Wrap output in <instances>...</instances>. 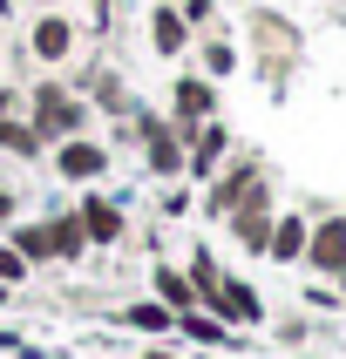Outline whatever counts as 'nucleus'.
<instances>
[{
    "label": "nucleus",
    "instance_id": "f257e3e1",
    "mask_svg": "<svg viewBox=\"0 0 346 359\" xmlns=\"http://www.w3.org/2000/svg\"><path fill=\"white\" fill-rule=\"evenodd\" d=\"M20 116H27V129H34L48 149L95 129V109H88V95L68 88V75H34L27 88H20Z\"/></svg>",
    "mask_w": 346,
    "mask_h": 359
},
{
    "label": "nucleus",
    "instance_id": "f03ea898",
    "mask_svg": "<svg viewBox=\"0 0 346 359\" xmlns=\"http://www.w3.org/2000/svg\"><path fill=\"white\" fill-rule=\"evenodd\" d=\"M238 48L251 55L258 81H272V88H285V81H292V68H299V55H305L299 27H292L279 7H251V20H244V41H238Z\"/></svg>",
    "mask_w": 346,
    "mask_h": 359
},
{
    "label": "nucleus",
    "instance_id": "7ed1b4c3",
    "mask_svg": "<svg viewBox=\"0 0 346 359\" xmlns=\"http://www.w3.org/2000/svg\"><path fill=\"white\" fill-rule=\"evenodd\" d=\"M129 129H136V170H142V183H177L183 177V142H190V129L170 122V109H149V102H136Z\"/></svg>",
    "mask_w": 346,
    "mask_h": 359
},
{
    "label": "nucleus",
    "instance_id": "20e7f679",
    "mask_svg": "<svg viewBox=\"0 0 346 359\" xmlns=\"http://www.w3.org/2000/svg\"><path fill=\"white\" fill-rule=\"evenodd\" d=\"M20 55H27L34 75H61V68L81 55V20L68 14V7H34L27 27H20Z\"/></svg>",
    "mask_w": 346,
    "mask_h": 359
},
{
    "label": "nucleus",
    "instance_id": "39448f33",
    "mask_svg": "<svg viewBox=\"0 0 346 359\" xmlns=\"http://www.w3.org/2000/svg\"><path fill=\"white\" fill-rule=\"evenodd\" d=\"M75 217H81V238H88V251L95 258H116L122 244H129V231H136V210H129V197L122 190H75Z\"/></svg>",
    "mask_w": 346,
    "mask_h": 359
},
{
    "label": "nucleus",
    "instance_id": "423d86ee",
    "mask_svg": "<svg viewBox=\"0 0 346 359\" xmlns=\"http://www.w3.org/2000/svg\"><path fill=\"white\" fill-rule=\"evenodd\" d=\"M258 177H272V170H265V149L238 142V149L224 156V170H218V177H211V183L197 190V217H204V224H224V217H231V210L244 203V190H251Z\"/></svg>",
    "mask_w": 346,
    "mask_h": 359
},
{
    "label": "nucleus",
    "instance_id": "0eeeda50",
    "mask_svg": "<svg viewBox=\"0 0 346 359\" xmlns=\"http://www.w3.org/2000/svg\"><path fill=\"white\" fill-rule=\"evenodd\" d=\"M55 183H68V190H102V183L116 177V149L88 129V136H68V142H55L48 149V163H41Z\"/></svg>",
    "mask_w": 346,
    "mask_h": 359
},
{
    "label": "nucleus",
    "instance_id": "6e6552de",
    "mask_svg": "<svg viewBox=\"0 0 346 359\" xmlns=\"http://www.w3.org/2000/svg\"><path fill=\"white\" fill-rule=\"evenodd\" d=\"M272 217H279V183L258 177L251 190H244V203L224 217V231H231V244H238V258L265 264V231H272Z\"/></svg>",
    "mask_w": 346,
    "mask_h": 359
},
{
    "label": "nucleus",
    "instance_id": "1a4fd4ad",
    "mask_svg": "<svg viewBox=\"0 0 346 359\" xmlns=\"http://www.w3.org/2000/svg\"><path fill=\"white\" fill-rule=\"evenodd\" d=\"M197 305L211 312V319H224L231 332H265V325H272V319H265V299H258V285L244 278V271H224V278L211 285V292H204Z\"/></svg>",
    "mask_w": 346,
    "mask_h": 359
},
{
    "label": "nucleus",
    "instance_id": "9d476101",
    "mask_svg": "<svg viewBox=\"0 0 346 359\" xmlns=\"http://www.w3.org/2000/svg\"><path fill=\"white\" fill-rule=\"evenodd\" d=\"M163 109H170V122H183V129H197V122L224 116V81L197 75V68L183 61L177 75H170V88H163Z\"/></svg>",
    "mask_w": 346,
    "mask_h": 359
},
{
    "label": "nucleus",
    "instance_id": "9b49d317",
    "mask_svg": "<svg viewBox=\"0 0 346 359\" xmlns=\"http://www.w3.org/2000/svg\"><path fill=\"white\" fill-rule=\"evenodd\" d=\"M231 149H238V129H231L224 116L197 122V129H190V142H183V183H190V190H204V183L224 170V156H231Z\"/></svg>",
    "mask_w": 346,
    "mask_h": 359
},
{
    "label": "nucleus",
    "instance_id": "f8f14e48",
    "mask_svg": "<svg viewBox=\"0 0 346 359\" xmlns=\"http://www.w3.org/2000/svg\"><path fill=\"white\" fill-rule=\"evenodd\" d=\"M142 41H149V55H157V61L183 68V61H190V41H197V27L177 14V0H149V7H142Z\"/></svg>",
    "mask_w": 346,
    "mask_h": 359
},
{
    "label": "nucleus",
    "instance_id": "ddd939ff",
    "mask_svg": "<svg viewBox=\"0 0 346 359\" xmlns=\"http://www.w3.org/2000/svg\"><path fill=\"white\" fill-rule=\"evenodd\" d=\"M305 238H312V210H285L265 231V271H305Z\"/></svg>",
    "mask_w": 346,
    "mask_h": 359
},
{
    "label": "nucleus",
    "instance_id": "4468645a",
    "mask_svg": "<svg viewBox=\"0 0 346 359\" xmlns=\"http://www.w3.org/2000/svg\"><path fill=\"white\" fill-rule=\"evenodd\" d=\"M340 264H346V210H312L305 278H340Z\"/></svg>",
    "mask_w": 346,
    "mask_h": 359
},
{
    "label": "nucleus",
    "instance_id": "2eb2a0df",
    "mask_svg": "<svg viewBox=\"0 0 346 359\" xmlns=\"http://www.w3.org/2000/svg\"><path fill=\"white\" fill-rule=\"evenodd\" d=\"M41 224H48V251H55V271H81V264L95 258V251H88V238H81L75 203H48V210H41Z\"/></svg>",
    "mask_w": 346,
    "mask_h": 359
},
{
    "label": "nucleus",
    "instance_id": "dca6fc26",
    "mask_svg": "<svg viewBox=\"0 0 346 359\" xmlns=\"http://www.w3.org/2000/svg\"><path fill=\"white\" fill-rule=\"evenodd\" d=\"M109 325H116V332H136V339H170V332H177V312L157 305L149 292H136V299L109 305Z\"/></svg>",
    "mask_w": 346,
    "mask_h": 359
},
{
    "label": "nucleus",
    "instance_id": "f3484780",
    "mask_svg": "<svg viewBox=\"0 0 346 359\" xmlns=\"http://www.w3.org/2000/svg\"><path fill=\"white\" fill-rule=\"evenodd\" d=\"M170 339H177L183 353H238L244 332H231V325L211 319L204 305H190V312H177V332H170Z\"/></svg>",
    "mask_w": 346,
    "mask_h": 359
},
{
    "label": "nucleus",
    "instance_id": "a211bd4d",
    "mask_svg": "<svg viewBox=\"0 0 346 359\" xmlns=\"http://www.w3.org/2000/svg\"><path fill=\"white\" fill-rule=\"evenodd\" d=\"M142 292H149L157 305H170V312H190V305H197V285L183 278V264H177V258H163V251L142 264Z\"/></svg>",
    "mask_w": 346,
    "mask_h": 359
},
{
    "label": "nucleus",
    "instance_id": "6ab92c4d",
    "mask_svg": "<svg viewBox=\"0 0 346 359\" xmlns=\"http://www.w3.org/2000/svg\"><path fill=\"white\" fill-rule=\"evenodd\" d=\"M190 68H197V75H211V81H231V75L244 68V48L224 34V27H204V34L190 41Z\"/></svg>",
    "mask_w": 346,
    "mask_h": 359
},
{
    "label": "nucleus",
    "instance_id": "aec40b11",
    "mask_svg": "<svg viewBox=\"0 0 346 359\" xmlns=\"http://www.w3.org/2000/svg\"><path fill=\"white\" fill-rule=\"evenodd\" d=\"M0 238L14 244V251H20V258H27V264H34V278H55V251H48V224H41L34 210H20V217L7 224Z\"/></svg>",
    "mask_w": 346,
    "mask_h": 359
},
{
    "label": "nucleus",
    "instance_id": "412c9836",
    "mask_svg": "<svg viewBox=\"0 0 346 359\" xmlns=\"http://www.w3.org/2000/svg\"><path fill=\"white\" fill-rule=\"evenodd\" d=\"M0 163H48V142L27 129V116H0Z\"/></svg>",
    "mask_w": 346,
    "mask_h": 359
},
{
    "label": "nucleus",
    "instance_id": "4be33fe9",
    "mask_svg": "<svg viewBox=\"0 0 346 359\" xmlns=\"http://www.w3.org/2000/svg\"><path fill=\"white\" fill-rule=\"evenodd\" d=\"M149 197H157V224H183V217H197V190L190 183H149Z\"/></svg>",
    "mask_w": 346,
    "mask_h": 359
},
{
    "label": "nucleus",
    "instance_id": "5701e85b",
    "mask_svg": "<svg viewBox=\"0 0 346 359\" xmlns=\"http://www.w3.org/2000/svg\"><path fill=\"white\" fill-rule=\"evenodd\" d=\"M265 339L279 346V353H305V346L319 339V325H312V312H292V319H279V325H265Z\"/></svg>",
    "mask_w": 346,
    "mask_h": 359
},
{
    "label": "nucleus",
    "instance_id": "b1692460",
    "mask_svg": "<svg viewBox=\"0 0 346 359\" xmlns=\"http://www.w3.org/2000/svg\"><path fill=\"white\" fill-rule=\"evenodd\" d=\"M183 278L197 285V299H204V292H211V285L224 278V264H218V251H211V244H190V258H183Z\"/></svg>",
    "mask_w": 346,
    "mask_h": 359
},
{
    "label": "nucleus",
    "instance_id": "393cba45",
    "mask_svg": "<svg viewBox=\"0 0 346 359\" xmlns=\"http://www.w3.org/2000/svg\"><path fill=\"white\" fill-rule=\"evenodd\" d=\"M0 285H14V292H27V285H34V264L20 258L7 238H0Z\"/></svg>",
    "mask_w": 346,
    "mask_h": 359
},
{
    "label": "nucleus",
    "instance_id": "a878e982",
    "mask_svg": "<svg viewBox=\"0 0 346 359\" xmlns=\"http://www.w3.org/2000/svg\"><path fill=\"white\" fill-rule=\"evenodd\" d=\"M299 305H305V312H340V285H333V278H305V292H299Z\"/></svg>",
    "mask_w": 346,
    "mask_h": 359
},
{
    "label": "nucleus",
    "instance_id": "bb28decb",
    "mask_svg": "<svg viewBox=\"0 0 346 359\" xmlns=\"http://www.w3.org/2000/svg\"><path fill=\"white\" fill-rule=\"evenodd\" d=\"M20 210H27V190H20L14 177H0V231H7V224H14Z\"/></svg>",
    "mask_w": 346,
    "mask_h": 359
},
{
    "label": "nucleus",
    "instance_id": "cd10ccee",
    "mask_svg": "<svg viewBox=\"0 0 346 359\" xmlns=\"http://www.w3.org/2000/svg\"><path fill=\"white\" fill-rule=\"evenodd\" d=\"M177 14L204 34V27H218V0H177Z\"/></svg>",
    "mask_w": 346,
    "mask_h": 359
},
{
    "label": "nucleus",
    "instance_id": "c85d7f7f",
    "mask_svg": "<svg viewBox=\"0 0 346 359\" xmlns=\"http://www.w3.org/2000/svg\"><path fill=\"white\" fill-rule=\"evenodd\" d=\"M88 34H109L116 27V0H88V20H81Z\"/></svg>",
    "mask_w": 346,
    "mask_h": 359
},
{
    "label": "nucleus",
    "instance_id": "c756f323",
    "mask_svg": "<svg viewBox=\"0 0 346 359\" xmlns=\"http://www.w3.org/2000/svg\"><path fill=\"white\" fill-rule=\"evenodd\" d=\"M136 359H190V353H183L177 339H142V353H136Z\"/></svg>",
    "mask_w": 346,
    "mask_h": 359
},
{
    "label": "nucleus",
    "instance_id": "7c9ffc66",
    "mask_svg": "<svg viewBox=\"0 0 346 359\" xmlns=\"http://www.w3.org/2000/svg\"><path fill=\"white\" fill-rule=\"evenodd\" d=\"M20 88H27V81H7V75H0V116H20Z\"/></svg>",
    "mask_w": 346,
    "mask_h": 359
},
{
    "label": "nucleus",
    "instance_id": "2f4dec72",
    "mask_svg": "<svg viewBox=\"0 0 346 359\" xmlns=\"http://www.w3.org/2000/svg\"><path fill=\"white\" fill-rule=\"evenodd\" d=\"M20 14V0H0V20H14Z\"/></svg>",
    "mask_w": 346,
    "mask_h": 359
},
{
    "label": "nucleus",
    "instance_id": "473e14b6",
    "mask_svg": "<svg viewBox=\"0 0 346 359\" xmlns=\"http://www.w3.org/2000/svg\"><path fill=\"white\" fill-rule=\"evenodd\" d=\"M7 305H14V285H0V312H7Z\"/></svg>",
    "mask_w": 346,
    "mask_h": 359
},
{
    "label": "nucleus",
    "instance_id": "72a5a7b5",
    "mask_svg": "<svg viewBox=\"0 0 346 359\" xmlns=\"http://www.w3.org/2000/svg\"><path fill=\"white\" fill-rule=\"evenodd\" d=\"M41 7H61V0H41Z\"/></svg>",
    "mask_w": 346,
    "mask_h": 359
},
{
    "label": "nucleus",
    "instance_id": "f704fd0d",
    "mask_svg": "<svg viewBox=\"0 0 346 359\" xmlns=\"http://www.w3.org/2000/svg\"><path fill=\"white\" fill-rule=\"evenodd\" d=\"M0 177H7V163H0Z\"/></svg>",
    "mask_w": 346,
    "mask_h": 359
}]
</instances>
